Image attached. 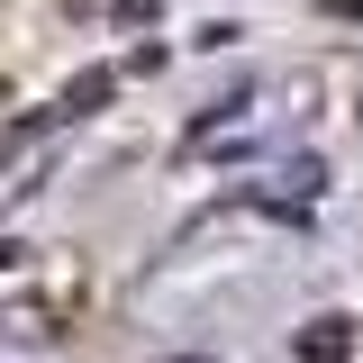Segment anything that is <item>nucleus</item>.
<instances>
[{
	"label": "nucleus",
	"instance_id": "1",
	"mask_svg": "<svg viewBox=\"0 0 363 363\" xmlns=\"http://www.w3.org/2000/svg\"><path fill=\"white\" fill-rule=\"evenodd\" d=\"M345 345H354L345 318H309V336H300V354H345Z\"/></svg>",
	"mask_w": 363,
	"mask_h": 363
},
{
	"label": "nucleus",
	"instance_id": "2",
	"mask_svg": "<svg viewBox=\"0 0 363 363\" xmlns=\"http://www.w3.org/2000/svg\"><path fill=\"white\" fill-rule=\"evenodd\" d=\"M100 91H109V73H82V82L64 91V118H82V109H91V100H100Z\"/></svg>",
	"mask_w": 363,
	"mask_h": 363
}]
</instances>
